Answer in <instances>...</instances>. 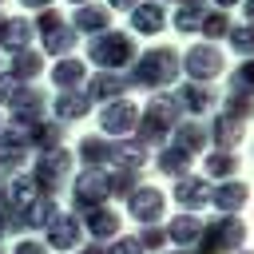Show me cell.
Returning a JSON list of instances; mask_svg holds the SVG:
<instances>
[{
    "label": "cell",
    "mask_w": 254,
    "mask_h": 254,
    "mask_svg": "<svg viewBox=\"0 0 254 254\" xmlns=\"http://www.w3.org/2000/svg\"><path fill=\"white\" fill-rule=\"evenodd\" d=\"M0 40H4V44H12V48H20V44L28 40V24H20V20L0 24Z\"/></svg>",
    "instance_id": "cell-1"
},
{
    "label": "cell",
    "mask_w": 254,
    "mask_h": 254,
    "mask_svg": "<svg viewBox=\"0 0 254 254\" xmlns=\"http://www.w3.org/2000/svg\"><path fill=\"white\" fill-rule=\"evenodd\" d=\"M20 254H40V250L36 246H20Z\"/></svg>",
    "instance_id": "cell-2"
},
{
    "label": "cell",
    "mask_w": 254,
    "mask_h": 254,
    "mask_svg": "<svg viewBox=\"0 0 254 254\" xmlns=\"http://www.w3.org/2000/svg\"><path fill=\"white\" fill-rule=\"evenodd\" d=\"M24 4H44V0H24Z\"/></svg>",
    "instance_id": "cell-3"
}]
</instances>
